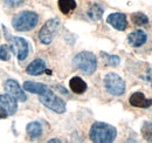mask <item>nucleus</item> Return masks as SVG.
Masks as SVG:
<instances>
[{
    "instance_id": "15",
    "label": "nucleus",
    "mask_w": 152,
    "mask_h": 143,
    "mask_svg": "<svg viewBox=\"0 0 152 143\" xmlns=\"http://www.w3.org/2000/svg\"><path fill=\"white\" fill-rule=\"evenodd\" d=\"M48 88V86L43 85V83H38V82H32V81H26L23 83V89L26 91L33 93V94H42L45 90Z\"/></svg>"
},
{
    "instance_id": "11",
    "label": "nucleus",
    "mask_w": 152,
    "mask_h": 143,
    "mask_svg": "<svg viewBox=\"0 0 152 143\" xmlns=\"http://www.w3.org/2000/svg\"><path fill=\"white\" fill-rule=\"evenodd\" d=\"M129 101H130V105L132 107L149 108L150 106H152V99H146L144 96V94L140 91H137V93L132 94Z\"/></svg>"
},
{
    "instance_id": "12",
    "label": "nucleus",
    "mask_w": 152,
    "mask_h": 143,
    "mask_svg": "<svg viewBox=\"0 0 152 143\" xmlns=\"http://www.w3.org/2000/svg\"><path fill=\"white\" fill-rule=\"evenodd\" d=\"M148 40V35L145 34V32L137 29L132 33H130L128 36V42L130 46L132 47H140L142 45H144Z\"/></svg>"
},
{
    "instance_id": "9",
    "label": "nucleus",
    "mask_w": 152,
    "mask_h": 143,
    "mask_svg": "<svg viewBox=\"0 0 152 143\" xmlns=\"http://www.w3.org/2000/svg\"><path fill=\"white\" fill-rule=\"evenodd\" d=\"M0 107L4 108L7 111L8 116H12L17 113V109H18L17 99H14L10 94H2L0 95Z\"/></svg>"
},
{
    "instance_id": "26",
    "label": "nucleus",
    "mask_w": 152,
    "mask_h": 143,
    "mask_svg": "<svg viewBox=\"0 0 152 143\" xmlns=\"http://www.w3.org/2000/svg\"><path fill=\"white\" fill-rule=\"evenodd\" d=\"M151 141H152V139H151Z\"/></svg>"
},
{
    "instance_id": "20",
    "label": "nucleus",
    "mask_w": 152,
    "mask_h": 143,
    "mask_svg": "<svg viewBox=\"0 0 152 143\" xmlns=\"http://www.w3.org/2000/svg\"><path fill=\"white\" fill-rule=\"evenodd\" d=\"M101 56L103 57V60H104L105 65L111 66V67H116V66H118V63H119V61H121L119 56H117V55H109V54L101 53Z\"/></svg>"
},
{
    "instance_id": "3",
    "label": "nucleus",
    "mask_w": 152,
    "mask_h": 143,
    "mask_svg": "<svg viewBox=\"0 0 152 143\" xmlns=\"http://www.w3.org/2000/svg\"><path fill=\"white\" fill-rule=\"evenodd\" d=\"M73 65L75 68L80 69L82 73L90 75L96 71L97 60L91 52H81L76 54L75 57L73 59Z\"/></svg>"
},
{
    "instance_id": "8",
    "label": "nucleus",
    "mask_w": 152,
    "mask_h": 143,
    "mask_svg": "<svg viewBox=\"0 0 152 143\" xmlns=\"http://www.w3.org/2000/svg\"><path fill=\"white\" fill-rule=\"evenodd\" d=\"M4 88L7 91V94L12 95L14 99H17L18 101H26L27 96L25 94V91H22V88L19 86V83L14 80H7L4 85Z\"/></svg>"
},
{
    "instance_id": "10",
    "label": "nucleus",
    "mask_w": 152,
    "mask_h": 143,
    "mask_svg": "<svg viewBox=\"0 0 152 143\" xmlns=\"http://www.w3.org/2000/svg\"><path fill=\"white\" fill-rule=\"evenodd\" d=\"M107 22L117 31H125L128 27V20L123 13H113L107 18Z\"/></svg>"
},
{
    "instance_id": "25",
    "label": "nucleus",
    "mask_w": 152,
    "mask_h": 143,
    "mask_svg": "<svg viewBox=\"0 0 152 143\" xmlns=\"http://www.w3.org/2000/svg\"><path fill=\"white\" fill-rule=\"evenodd\" d=\"M48 142H60V140H55V139H54V140H49Z\"/></svg>"
},
{
    "instance_id": "14",
    "label": "nucleus",
    "mask_w": 152,
    "mask_h": 143,
    "mask_svg": "<svg viewBox=\"0 0 152 143\" xmlns=\"http://www.w3.org/2000/svg\"><path fill=\"white\" fill-rule=\"evenodd\" d=\"M69 87L75 94H83L87 90V83L81 77L75 76L69 81Z\"/></svg>"
},
{
    "instance_id": "2",
    "label": "nucleus",
    "mask_w": 152,
    "mask_h": 143,
    "mask_svg": "<svg viewBox=\"0 0 152 143\" xmlns=\"http://www.w3.org/2000/svg\"><path fill=\"white\" fill-rule=\"evenodd\" d=\"M39 17L35 12L32 11H22L14 15L12 20L13 28L18 32H27L33 29L38 25Z\"/></svg>"
},
{
    "instance_id": "19",
    "label": "nucleus",
    "mask_w": 152,
    "mask_h": 143,
    "mask_svg": "<svg viewBox=\"0 0 152 143\" xmlns=\"http://www.w3.org/2000/svg\"><path fill=\"white\" fill-rule=\"evenodd\" d=\"M131 21L136 26H145L149 24V18L144 13L137 12V13H133L131 15Z\"/></svg>"
},
{
    "instance_id": "6",
    "label": "nucleus",
    "mask_w": 152,
    "mask_h": 143,
    "mask_svg": "<svg viewBox=\"0 0 152 143\" xmlns=\"http://www.w3.org/2000/svg\"><path fill=\"white\" fill-rule=\"evenodd\" d=\"M60 28V20L57 18L49 19L40 29L39 32V40L43 43V45H49L54 36L56 35L57 31Z\"/></svg>"
},
{
    "instance_id": "1",
    "label": "nucleus",
    "mask_w": 152,
    "mask_h": 143,
    "mask_svg": "<svg viewBox=\"0 0 152 143\" xmlns=\"http://www.w3.org/2000/svg\"><path fill=\"white\" fill-rule=\"evenodd\" d=\"M117 136V130L113 125L104 122H95L90 128L89 137L95 143H110L114 142Z\"/></svg>"
},
{
    "instance_id": "7",
    "label": "nucleus",
    "mask_w": 152,
    "mask_h": 143,
    "mask_svg": "<svg viewBox=\"0 0 152 143\" xmlns=\"http://www.w3.org/2000/svg\"><path fill=\"white\" fill-rule=\"evenodd\" d=\"M10 40H11V51L17 55L18 60L20 62L26 60V57L28 56V52H29V47H28L27 41L22 38H19V36L11 38Z\"/></svg>"
},
{
    "instance_id": "18",
    "label": "nucleus",
    "mask_w": 152,
    "mask_h": 143,
    "mask_svg": "<svg viewBox=\"0 0 152 143\" xmlns=\"http://www.w3.org/2000/svg\"><path fill=\"white\" fill-rule=\"evenodd\" d=\"M26 130H27V134L29 135V137H32V139H37L39 136H41V134H42V127L39 122L28 123Z\"/></svg>"
},
{
    "instance_id": "5",
    "label": "nucleus",
    "mask_w": 152,
    "mask_h": 143,
    "mask_svg": "<svg viewBox=\"0 0 152 143\" xmlns=\"http://www.w3.org/2000/svg\"><path fill=\"white\" fill-rule=\"evenodd\" d=\"M104 87L109 94L114 96H121L125 91V82L119 75L115 73H108L104 77Z\"/></svg>"
},
{
    "instance_id": "16",
    "label": "nucleus",
    "mask_w": 152,
    "mask_h": 143,
    "mask_svg": "<svg viewBox=\"0 0 152 143\" xmlns=\"http://www.w3.org/2000/svg\"><path fill=\"white\" fill-rule=\"evenodd\" d=\"M57 5H58L60 11L66 15L70 14L72 12H74L76 8L75 0H58Z\"/></svg>"
},
{
    "instance_id": "21",
    "label": "nucleus",
    "mask_w": 152,
    "mask_h": 143,
    "mask_svg": "<svg viewBox=\"0 0 152 143\" xmlns=\"http://www.w3.org/2000/svg\"><path fill=\"white\" fill-rule=\"evenodd\" d=\"M142 135L145 140H151L152 139V123L151 122H145L142 127Z\"/></svg>"
},
{
    "instance_id": "23",
    "label": "nucleus",
    "mask_w": 152,
    "mask_h": 143,
    "mask_svg": "<svg viewBox=\"0 0 152 143\" xmlns=\"http://www.w3.org/2000/svg\"><path fill=\"white\" fill-rule=\"evenodd\" d=\"M7 6L10 7H19L20 5L23 4L25 0H2Z\"/></svg>"
},
{
    "instance_id": "13",
    "label": "nucleus",
    "mask_w": 152,
    "mask_h": 143,
    "mask_svg": "<svg viewBox=\"0 0 152 143\" xmlns=\"http://www.w3.org/2000/svg\"><path fill=\"white\" fill-rule=\"evenodd\" d=\"M43 72H46V63L41 59H37V60L32 61L26 68V73L29 75H33V76L41 75Z\"/></svg>"
},
{
    "instance_id": "17",
    "label": "nucleus",
    "mask_w": 152,
    "mask_h": 143,
    "mask_svg": "<svg viewBox=\"0 0 152 143\" xmlns=\"http://www.w3.org/2000/svg\"><path fill=\"white\" fill-rule=\"evenodd\" d=\"M103 7L101 6V5H98V4H93L90 7H89V10H88V17L90 20H93V21H97V20H99V19L102 18V15H103Z\"/></svg>"
},
{
    "instance_id": "4",
    "label": "nucleus",
    "mask_w": 152,
    "mask_h": 143,
    "mask_svg": "<svg viewBox=\"0 0 152 143\" xmlns=\"http://www.w3.org/2000/svg\"><path fill=\"white\" fill-rule=\"evenodd\" d=\"M39 100H40V102L43 106L52 109L55 113L62 114V113L66 111V103H64V101L62 99H60L58 96H56L54 94V91L50 89L49 87L45 90L42 94L39 95Z\"/></svg>"
},
{
    "instance_id": "24",
    "label": "nucleus",
    "mask_w": 152,
    "mask_h": 143,
    "mask_svg": "<svg viewBox=\"0 0 152 143\" xmlns=\"http://www.w3.org/2000/svg\"><path fill=\"white\" fill-rule=\"evenodd\" d=\"M8 116V114H7V111L4 109V108L0 107V119H6Z\"/></svg>"
},
{
    "instance_id": "22",
    "label": "nucleus",
    "mask_w": 152,
    "mask_h": 143,
    "mask_svg": "<svg viewBox=\"0 0 152 143\" xmlns=\"http://www.w3.org/2000/svg\"><path fill=\"white\" fill-rule=\"evenodd\" d=\"M0 59L2 61H8L11 59V49L7 45L0 46Z\"/></svg>"
}]
</instances>
